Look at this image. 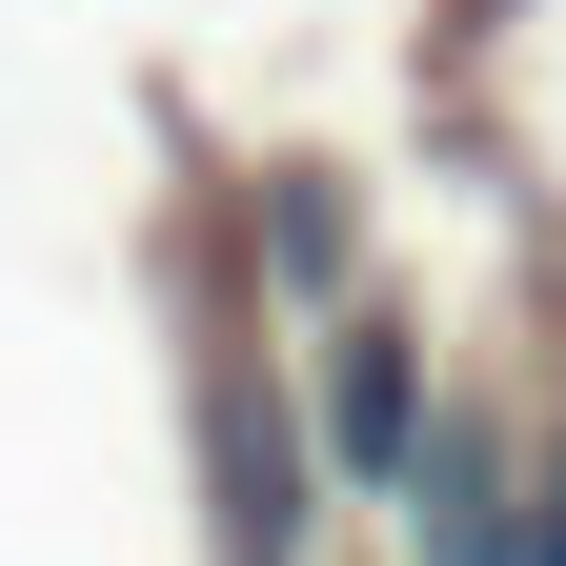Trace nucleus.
<instances>
[{
	"label": "nucleus",
	"instance_id": "f03ea898",
	"mask_svg": "<svg viewBox=\"0 0 566 566\" xmlns=\"http://www.w3.org/2000/svg\"><path fill=\"white\" fill-rule=\"evenodd\" d=\"M506 566H566V465H546V506L506 526Z\"/></svg>",
	"mask_w": 566,
	"mask_h": 566
},
{
	"label": "nucleus",
	"instance_id": "f257e3e1",
	"mask_svg": "<svg viewBox=\"0 0 566 566\" xmlns=\"http://www.w3.org/2000/svg\"><path fill=\"white\" fill-rule=\"evenodd\" d=\"M405 424H424V385H405V344L365 324V344H344V465H385V485H405Z\"/></svg>",
	"mask_w": 566,
	"mask_h": 566
}]
</instances>
